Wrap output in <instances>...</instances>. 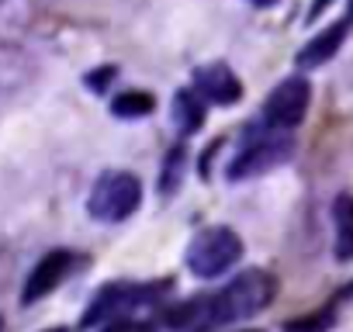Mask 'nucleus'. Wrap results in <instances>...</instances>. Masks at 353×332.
Here are the masks:
<instances>
[{"label": "nucleus", "mask_w": 353, "mask_h": 332, "mask_svg": "<svg viewBox=\"0 0 353 332\" xmlns=\"http://www.w3.org/2000/svg\"><path fill=\"white\" fill-rule=\"evenodd\" d=\"M277 294V280L267 270H243L239 277H232L219 294L201 298V332H212L219 325L229 322H243L260 315Z\"/></svg>", "instance_id": "f257e3e1"}, {"label": "nucleus", "mask_w": 353, "mask_h": 332, "mask_svg": "<svg viewBox=\"0 0 353 332\" xmlns=\"http://www.w3.org/2000/svg\"><path fill=\"white\" fill-rule=\"evenodd\" d=\"M243 256V239L225 229V225H215V229H201L191 246H188V270L194 277H222L225 270H232Z\"/></svg>", "instance_id": "f03ea898"}, {"label": "nucleus", "mask_w": 353, "mask_h": 332, "mask_svg": "<svg viewBox=\"0 0 353 332\" xmlns=\"http://www.w3.org/2000/svg\"><path fill=\"white\" fill-rule=\"evenodd\" d=\"M139 205H142V184L135 174H125V170L101 174L87 198V211L97 222H125Z\"/></svg>", "instance_id": "7ed1b4c3"}, {"label": "nucleus", "mask_w": 353, "mask_h": 332, "mask_svg": "<svg viewBox=\"0 0 353 332\" xmlns=\"http://www.w3.org/2000/svg\"><path fill=\"white\" fill-rule=\"evenodd\" d=\"M294 156V138L288 132H267V135H256L250 138L239 156L229 163V180H250V177H260L267 170H274V166L288 163Z\"/></svg>", "instance_id": "20e7f679"}, {"label": "nucleus", "mask_w": 353, "mask_h": 332, "mask_svg": "<svg viewBox=\"0 0 353 332\" xmlns=\"http://www.w3.org/2000/svg\"><path fill=\"white\" fill-rule=\"evenodd\" d=\"M308 101H312V87L305 76H288L281 80L267 101H263V121L277 132H291L294 125L305 121V111H308Z\"/></svg>", "instance_id": "39448f33"}, {"label": "nucleus", "mask_w": 353, "mask_h": 332, "mask_svg": "<svg viewBox=\"0 0 353 332\" xmlns=\"http://www.w3.org/2000/svg\"><path fill=\"white\" fill-rule=\"evenodd\" d=\"M80 263H83V260H80L73 249H52V253H46V256L32 267V273L25 277L21 304H35V301H42L46 294H52Z\"/></svg>", "instance_id": "423d86ee"}, {"label": "nucleus", "mask_w": 353, "mask_h": 332, "mask_svg": "<svg viewBox=\"0 0 353 332\" xmlns=\"http://www.w3.org/2000/svg\"><path fill=\"white\" fill-rule=\"evenodd\" d=\"M152 291H159V287H135V284H108L104 291H97V298L90 301V311L83 315V329L87 325H97V322H111L118 311H125L128 304H135V301H142V298H149Z\"/></svg>", "instance_id": "0eeeda50"}, {"label": "nucleus", "mask_w": 353, "mask_h": 332, "mask_svg": "<svg viewBox=\"0 0 353 332\" xmlns=\"http://www.w3.org/2000/svg\"><path fill=\"white\" fill-rule=\"evenodd\" d=\"M194 94L225 107V104H236L243 97V83L225 63H208V66L194 70Z\"/></svg>", "instance_id": "6e6552de"}, {"label": "nucleus", "mask_w": 353, "mask_h": 332, "mask_svg": "<svg viewBox=\"0 0 353 332\" xmlns=\"http://www.w3.org/2000/svg\"><path fill=\"white\" fill-rule=\"evenodd\" d=\"M343 39H346V25H343V21H336V25H329L325 32H319L308 45H301V52H298V59H294V63H298L301 70H315V66L329 63V59L339 52Z\"/></svg>", "instance_id": "1a4fd4ad"}, {"label": "nucleus", "mask_w": 353, "mask_h": 332, "mask_svg": "<svg viewBox=\"0 0 353 332\" xmlns=\"http://www.w3.org/2000/svg\"><path fill=\"white\" fill-rule=\"evenodd\" d=\"M332 222H336V260H353V198L339 194L332 201Z\"/></svg>", "instance_id": "9d476101"}, {"label": "nucleus", "mask_w": 353, "mask_h": 332, "mask_svg": "<svg viewBox=\"0 0 353 332\" xmlns=\"http://www.w3.org/2000/svg\"><path fill=\"white\" fill-rule=\"evenodd\" d=\"M173 118H176V128H181V135H191L205 125V104L198 94L191 90H181L173 97Z\"/></svg>", "instance_id": "9b49d317"}, {"label": "nucleus", "mask_w": 353, "mask_h": 332, "mask_svg": "<svg viewBox=\"0 0 353 332\" xmlns=\"http://www.w3.org/2000/svg\"><path fill=\"white\" fill-rule=\"evenodd\" d=\"M156 111V97L152 94H145V90H125V94H118L114 101H111V114L114 118H145V114H152Z\"/></svg>", "instance_id": "f8f14e48"}, {"label": "nucleus", "mask_w": 353, "mask_h": 332, "mask_svg": "<svg viewBox=\"0 0 353 332\" xmlns=\"http://www.w3.org/2000/svg\"><path fill=\"white\" fill-rule=\"evenodd\" d=\"M184 174H188V149L176 145V149H170V156H166V163H163L159 194H163V198H173L176 187H181V180H184Z\"/></svg>", "instance_id": "ddd939ff"}, {"label": "nucleus", "mask_w": 353, "mask_h": 332, "mask_svg": "<svg viewBox=\"0 0 353 332\" xmlns=\"http://www.w3.org/2000/svg\"><path fill=\"white\" fill-rule=\"evenodd\" d=\"M332 325V311H319V315H305L298 322H288L284 332H329Z\"/></svg>", "instance_id": "4468645a"}, {"label": "nucleus", "mask_w": 353, "mask_h": 332, "mask_svg": "<svg viewBox=\"0 0 353 332\" xmlns=\"http://www.w3.org/2000/svg\"><path fill=\"white\" fill-rule=\"evenodd\" d=\"M114 80V66H104V70H97V73H90L87 76V83H90V90H108V83Z\"/></svg>", "instance_id": "2eb2a0df"}, {"label": "nucleus", "mask_w": 353, "mask_h": 332, "mask_svg": "<svg viewBox=\"0 0 353 332\" xmlns=\"http://www.w3.org/2000/svg\"><path fill=\"white\" fill-rule=\"evenodd\" d=\"M329 4H332V0H315V4H312V11H308V21H315V18H319V14H322Z\"/></svg>", "instance_id": "dca6fc26"}, {"label": "nucleus", "mask_w": 353, "mask_h": 332, "mask_svg": "<svg viewBox=\"0 0 353 332\" xmlns=\"http://www.w3.org/2000/svg\"><path fill=\"white\" fill-rule=\"evenodd\" d=\"M253 8H270V4H277V0H250Z\"/></svg>", "instance_id": "f3484780"}, {"label": "nucleus", "mask_w": 353, "mask_h": 332, "mask_svg": "<svg viewBox=\"0 0 353 332\" xmlns=\"http://www.w3.org/2000/svg\"><path fill=\"white\" fill-rule=\"evenodd\" d=\"M353 25V0H350V14H346V28Z\"/></svg>", "instance_id": "a211bd4d"}, {"label": "nucleus", "mask_w": 353, "mask_h": 332, "mask_svg": "<svg viewBox=\"0 0 353 332\" xmlns=\"http://www.w3.org/2000/svg\"><path fill=\"white\" fill-rule=\"evenodd\" d=\"M49 332H66V329H49Z\"/></svg>", "instance_id": "6ab92c4d"}, {"label": "nucleus", "mask_w": 353, "mask_h": 332, "mask_svg": "<svg viewBox=\"0 0 353 332\" xmlns=\"http://www.w3.org/2000/svg\"><path fill=\"white\" fill-rule=\"evenodd\" d=\"M0 332H4V318H0Z\"/></svg>", "instance_id": "aec40b11"}]
</instances>
